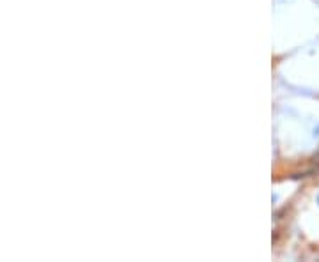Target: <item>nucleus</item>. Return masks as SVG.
<instances>
[{
    "label": "nucleus",
    "instance_id": "1",
    "mask_svg": "<svg viewBox=\"0 0 319 262\" xmlns=\"http://www.w3.org/2000/svg\"><path fill=\"white\" fill-rule=\"evenodd\" d=\"M318 204H319V197H318Z\"/></svg>",
    "mask_w": 319,
    "mask_h": 262
}]
</instances>
